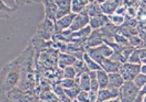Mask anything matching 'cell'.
Here are the masks:
<instances>
[{
    "mask_svg": "<svg viewBox=\"0 0 146 102\" xmlns=\"http://www.w3.org/2000/svg\"><path fill=\"white\" fill-rule=\"evenodd\" d=\"M125 81L119 72L109 74V88L119 90Z\"/></svg>",
    "mask_w": 146,
    "mask_h": 102,
    "instance_id": "obj_11",
    "label": "cell"
},
{
    "mask_svg": "<svg viewBox=\"0 0 146 102\" xmlns=\"http://www.w3.org/2000/svg\"><path fill=\"white\" fill-rule=\"evenodd\" d=\"M141 64L125 63L122 65L119 73L125 82L133 81L134 78L140 73Z\"/></svg>",
    "mask_w": 146,
    "mask_h": 102,
    "instance_id": "obj_3",
    "label": "cell"
},
{
    "mask_svg": "<svg viewBox=\"0 0 146 102\" xmlns=\"http://www.w3.org/2000/svg\"><path fill=\"white\" fill-rule=\"evenodd\" d=\"M77 84L76 79H62L59 82L58 85L61 86L63 89H68L72 87L75 86Z\"/></svg>",
    "mask_w": 146,
    "mask_h": 102,
    "instance_id": "obj_28",
    "label": "cell"
},
{
    "mask_svg": "<svg viewBox=\"0 0 146 102\" xmlns=\"http://www.w3.org/2000/svg\"><path fill=\"white\" fill-rule=\"evenodd\" d=\"M141 64H146V57L141 60Z\"/></svg>",
    "mask_w": 146,
    "mask_h": 102,
    "instance_id": "obj_35",
    "label": "cell"
},
{
    "mask_svg": "<svg viewBox=\"0 0 146 102\" xmlns=\"http://www.w3.org/2000/svg\"><path fill=\"white\" fill-rule=\"evenodd\" d=\"M15 11H16L7 7V6L2 2V1L1 2V18H2L8 19V18L11 17V15H12Z\"/></svg>",
    "mask_w": 146,
    "mask_h": 102,
    "instance_id": "obj_26",
    "label": "cell"
},
{
    "mask_svg": "<svg viewBox=\"0 0 146 102\" xmlns=\"http://www.w3.org/2000/svg\"><path fill=\"white\" fill-rule=\"evenodd\" d=\"M42 4L44 7L45 17L51 20L53 22L56 21L58 7L55 1H42Z\"/></svg>",
    "mask_w": 146,
    "mask_h": 102,
    "instance_id": "obj_9",
    "label": "cell"
},
{
    "mask_svg": "<svg viewBox=\"0 0 146 102\" xmlns=\"http://www.w3.org/2000/svg\"><path fill=\"white\" fill-rule=\"evenodd\" d=\"M145 95H146V84L143 85V86L139 89V94H138V96H137V99L135 102H142L143 98Z\"/></svg>",
    "mask_w": 146,
    "mask_h": 102,
    "instance_id": "obj_32",
    "label": "cell"
},
{
    "mask_svg": "<svg viewBox=\"0 0 146 102\" xmlns=\"http://www.w3.org/2000/svg\"><path fill=\"white\" fill-rule=\"evenodd\" d=\"M63 79H75L77 77L76 72L73 66H67L63 69Z\"/></svg>",
    "mask_w": 146,
    "mask_h": 102,
    "instance_id": "obj_25",
    "label": "cell"
},
{
    "mask_svg": "<svg viewBox=\"0 0 146 102\" xmlns=\"http://www.w3.org/2000/svg\"><path fill=\"white\" fill-rule=\"evenodd\" d=\"M128 63H135V64H141V59L140 56H139V49H135L131 56L129 57V58L128 59Z\"/></svg>",
    "mask_w": 146,
    "mask_h": 102,
    "instance_id": "obj_30",
    "label": "cell"
},
{
    "mask_svg": "<svg viewBox=\"0 0 146 102\" xmlns=\"http://www.w3.org/2000/svg\"><path fill=\"white\" fill-rule=\"evenodd\" d=\"M75 100L78 102H89V96H88V92L84 90H80L78 96L76 97Z\"/></svg>",
    "mask_w": 146,
    "mask_h": 102,
    "instance_id": "obj_31",
    "label": "cell"
},
{
    "mask_svg": "<svg viewBox=\"0 0 146 102\" xmlns=\"http://www.w3.org/2000/svg\"><path fill=\"white\" fill-rule=\"evenodd\" d=\"M89 77H90V84H91V90L98 91L99 90V85L97 79L96 71H89Z\"/></svg>",
    "mask_w": 146,
    "mask_h": 102,
    "instance_id": "obj_27",
    "label": "cell"
},
{
    "mask_svg": "<svg viewBox=\"0 0 146 102\" xmlns=\"http://www.w3.org/2000/svg\"><path fill=\"white\" fill-rule=\"evenodd\" d=\"M82 60L84 61L86 65L87 66L89 71H98V70L102 69L100 64H98L96 61H94L93 59H92L86 52H84Z\"/></svg>",
    "mask_w": 146,
    "mask_h": 102,
    "instance_id": "obj_18",
    "label": "cell"
},
{
    "mask_svg": "<svg viewBox=\"0 0 146 102\" xmlns=\"http://www.w3.org/2000/svg\"><path fill=\"white\" fill-rule=\"evenodd\" d=\"M88 96H89V102H97V100H98V91L89 90L88 92Z\"/></svg>",
    "mask_w": 146,
    "mask_h": 102,
    "instance_id": "obj_33",
    "label": "cell"
},
{
    "mask_svg": "<svg viewBox=\"0 0 146 102\" xmlns=\"http://www.w3.org/2000/svg\"><path fill=\"white\" fill-rule=\"evenodd\" d=\"M86 11L90 18L96 17V16H100V15L103 14L101 11H100V4H98L97 1L89 2L87 7L86 8Z\"/></svg>",
    "mask_w": 146,
    "mask_h": 102,
    "instance_id": "obj_19",
    "label": "cell"
},
{
    "mask_svg": "<svg viewBox=\"0 0 146 102\" xmlns=\"http://www.w3.org/2000/svg\"><path fill=\"white\" fill-rule=\"evenodd\" d=\"M89 1L87 0H72L71 4L72 13L77 15L85 11Z\"/></svg>",
    "mask_w": 146,
    "mask_h": 102,
    "instance_id": "obj_16",
    "label": "cell"
},
{
    "mask_svg": "<svg viewBox=\"0 0 146 102\" xmlns=\"http://www.w3.org/2000/svg\"><path fill=\"white\" fill-rule=\"evenodd\" d=\"M55 2L58 7L56 20L60 19L61 18L72 13V1L70 0H55Z\"/></svg>",
    "mask_w": 146,
    "mask_h": 102,
    "instance_id": "obj_7",
    "label": "cell"
},
{
    "mask_svg": "<svg viewBox=\"0 0 146 102\" xmlns=\"http://www.w3.org/2000/svg\"><path fill=\"white\" fill-rule=\"evenodd\" d=\"M104 43L102 40V35L100 32H98V30H92V32L88 37L86 44L88 48H95L99 46Z\"/></svg>",
    "mask_w": 146,
    "mask_h": 102,
    "instance_id": "obj_12",
    "label": "cell"
},
{
    "mask_svg": "<svg viewBox=\"0 0 146 102\" xmlns=\"http://www.w3.org/2000/svg\"><path fill=\"white\" fill-rule=\"evenodd\" d=\"M121 3V1H104L100 5V11L105 16H111L115 13Z\"/></svg>",
    "mask_w": 146,
    "mask_h": 102,
    "instance_id": "obj_8",
    "label": "cell"
},
{
    "mask_svg": "<svg viewBox=\"0 0 146 102\" xmlns=\"http://www.w3.org/2000/svg\"><path fill=\"white\" fill-rule=\"evenodd\" d=\"M142 102H146V95H145L143 98V100H142Z\"/></svg>",
    "mask_w": 146,
    "mask_h": 102,
    "instance_id": "obj_36",
    "label": "cell"
},
{
    "mask_svg": "<svg viewBox=\"0 0 146 102\" xmlns=\"http://www.w3.org/2000/svg\"><path fill=\"white\" fill-rule=\"evenodd\" d=\"M86 52L87 53L89 56L91 57L92 59L96 61L98 64L101 65L103 61L105 60L106 58H104L103 55L100 54V52L98 51V48H87V49L86 51Z\"/></svg>",
    "mask_w": 146,
    "mask_h": 102,
    "instance_id": "obj_20",
    "label": "cell"
},
{
    "mask_svg": "<svg viewBox=\"0 0 146 102\" xmlns=\"http://www.w3.org/2000/svg\"><path fill=\"white\" fill-rule=\"evenodd\" d=\"M108 18H109V21H110L111 24L113 26H121L124 23V21H125V18H124V16L116 14V13H114L113 15H111V16H108Z\"/></svg>",
    "mask_w": 146,
    "mask_h": 102,
    "instance_id": "obj_24",
    "label": "cell"
},
{
    "mask_svg": "<svg viewBox=\"0 0 146 102\" xmlns=\"http://www.w3.org/2000/svg\"><path fill=\"white\" fill-rule=\"evenodd\" d=\"M140 73L146 75V64H141Z\"/></svg>",
    "mask_w": 146,
    "mask_h": 102,
    "instance_id": "obj_34",
    "label": "cell"
},
{
    "mask_svg": "<svg viewBox=\"0 0 146 102\" xmlns=\"http://www.w3.org/2000/svg\"><path fill=\"white\" fill-rule=\"evenodd\" d=\"M98 51H100V54L103 55L104 58H110L114 54V50L108 43H103L101 45L98 46Z\"/></svg>",
    "mask_w": 146,
    "mask_h": 102,
    "instance_id": "obj_22",
    "label": "cell"
},
{
    "mask_svg": "<svg viewBox=\"0 0 146 102\" xmlns=\"http://www.w3.org/2000/svg\"><path fill=\"white\" fill-rule=\"evenodd\" d=\"M72 66L75 68L77 77H78L81 74L89 72L87 68V66L86 65L85 63H84V61L82 59H78V60H76V61L75 62V63L73 64Z\"/></svg>",
    "mask_w": 146,
    "mask_h": 102,
    "instance_id": "obj_21",
    "label": "cell"
},
{
    "mask_svg": "<svg viewBox=\"0 0 146 102\" xmlns=\"http://www.w3.org/2000/svg\"><path fill=\"white\" fill-rule=\"evenodd\" d=\"M139 89L133 81L125 82L119 89V99L121 102H135Z\"/></svg>",
    "mask_w": 146,
    "mask_h": 102,
    "instance_id": "obj_2",
    "label": "cell"
},
{
    "mask_svg": "<svg viewBox=\"0 0 146 102\" xmlns=\"http://www.w3.org/2000/svg\"><path fill=\"white\" fill-rule=\"evenodd\" d=\"M76 57L71 55L61 53L59 55L58 66L61 69H64L67 66H72L76 61Z\"/></svg>",
    "mask_w": 146,
    "mask_h": 102,
    "instance_id": "obj_14",
    "label": "cell"
},
{
    "mask_svg": "<svg viewBox=\"0 0 146 102\" xmlns=\"http://www.w3.org/2000/svg\"><path fill=\"white\" fill-rule=\"evenodd\" d=\"M77 84L81 90L89 92L91 90V84H90V77L89 72L81 74L80 76L76 78Z\"/></svg>",
    "mask_w": 146,
    "mask_h": 102,
    "instance_id": "obj_15",
    "label": "cell"
},
{
    "mask_svg": "<svg viewBox=\"0 0 146 102\" xmlns=\"http://www.w3.org/2000/svg\"><path fill=\"white\" fill-rule=\"evenodd\" d=\"M89 22H90V17L85 10L80 13H78L75 16V18L72 21V24L69 30L72 32H78L79 30L89 26Z\"/></svg>",
    "mask_w": 146,
    "mask_h": 102,
    "instance_id": "obj_4",
    "label": "cell"
},
{
    "mask_svg": "<svg viewBox=\"0 0 146 102\" xmlns=\"http://www.w3.org/2000/svg\"><path fill=\"white\" fill-rule=\"evenodd\" d=\"M133 82H134V83L135 84L136 86L139 88V89H140L143 85L146 84V75L145 74L139 73V74L134 78Z\"/></svg>",
    "mask_w": 146,
    "mask_h": 102,
    "instance_id": "obj_29",
    "label": "cell"
},
{
    "mask_svg": "<svg viewBox=\"0 0 146 102\" xmlns=\"http://www.w3.org/2000/svg\"><path fill=\"white\" fill-rule=\"evenodd\" d=\"M109 18L108 16L102 14L100 16H96L94 18H90V22H89V26L93 30H98L99 28L104 26L109 22Z\"/></svg>",
    "mask_w": 146,
    "mask_h": 102,
    "instance_id": "obj_13",
    "label": "cell"
},
{
    "mask_svg": "<svg viewBox=\"0 0 146 102\" xmlns=\"http://www.w3.org/2000/svg\"><path fill=\"white\" fill-rule=\"evenodd\" d=\"M25 52L5 65L1 70V90L2 95H6L15 89L20 81L22 72Z\"/></svg>",
    "mask_w": 146,
    "mask_h": 102,
    "instance_id": "obj_1",
    "label": "cell"
},
{
    "mask_svg": "<svg viewBox=\"0 0 146 102\" xmlns=\"http://www.w3.org/2000/svg\"><path fill=\"white\" fill-rule=\"evenodd\" d=\"M123 64V63H119V62L111 60L109 58H106L103 61L100 66H101L102 69L105 70L106 72L108 74H111V73L119 72Z\"/></svg>",
    "mask_w": 146,
    "mask_h": 102,
    "instance_id": "obj_10",
    "label": "cell"
},
{
    "mask_svg": "<svg viewBox=\"0 0 146 102\" xmlns=\"http://www.w3.org/2000/svg\"><path fill=\"white\" fill-rule=\"evenodd\" d=\"M97 79H98V85H99V90L106 89L109 87V74L106 73L104 70L101 69L96 71Z\"/></svg>",
    "mask_w": 146,
    "mask_h": 102,
    "instance_id": "obj_17",
    "label": "cell"
},
{
    "mask_svg": "<svg viewBox=\"0 0 146 102\" xmlns=\"http://www.w3.org/2000/svg\"><path fill=\"white\" fill-rule=\"evenodd\" d=\"M119 97V90L107 88L98 91L97 102H107Z\"/></svg>",
    "mask_w": 146,
    "mask_h": 102,
    "instance_id": "obj_6",
    "label": "cell"
},
{
    "mask_svg": "<svg viewBox=\"0 0 146 102\" xmlns=\"http://www.w3.org/2000/svg\"><path fill=\"white\" fill-rule=\"evenodd\" d=\"M76 15L74 13H70V14L65 16L64 17L61 18L60 19L56 20L55 22V33H61V32L69 30L71 26L72 21L75 18Z\"/></svg>",
    "mask_w": 146,
    "mask_h": 102,
    "instance_id": "obj_5",
    "label": "cell"
},
{
    "mask_svg": "<svg viewBox=\"0 0 146 102\" xmlns=\"http://www.w3.org/2000/svg\"><path fill=\"white\" fill-rule=\"evenodd\" d=\"M80 90H81L80 89L78 84H76L75 86L72 87V88H68V89H64V93H65L66 95L67 96V98L71 101L76 99V97L78 96Z\"/></svg>",
    "mask_w": 146,
    "mask_h": 102,
    "instance_id": "obj_23",
    "label": "cell"
}]
</instances>
